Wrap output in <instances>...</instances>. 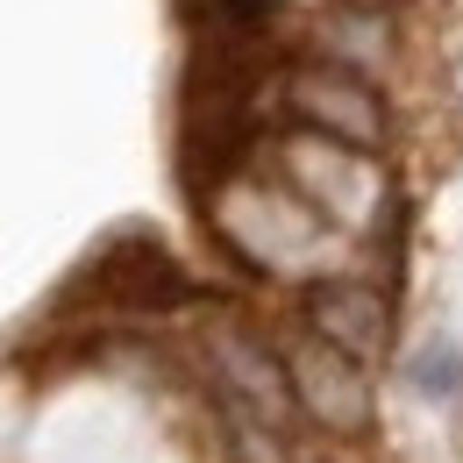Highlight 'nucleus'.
<instances>
[{
  "label": "nucleus",
  "instance_id": "obj_5",
  "mask_svg": "<svg viewBox=\"0 0 463 463\" xmlns=\"http://www.w3.org/2000/svg\"><path fill=\"white\" fill-rule=\"evenodd\" d=\"M307 335L328 349H343L356 371H378L392 356V292L378 279H314L299 292Z\"/></svg>",
  "mask_w": 463,
  "mask_h": 463
},
{
  "label": "nucleus",
  "instance_id": "obj_1",
  "mask_svg": "<svg viewBox=\"0 0 463 463\" xmlns=\"http://www.w3.org/2000/svg\"><path fill=\"white\" fill-rule=\"evenodd\" d=\"M279 128H292V136H321V143H335V150L371 157V150H385L392 115H385V93H378L371 79L299 58V64L279 71Z\"/></svg>",
  "mask_w": 463,
  "mask_h": 463
},
{
  "label": "nucleus",
  "instance_id": "obj_2",
  "mask_svg": "<svg viewBox=\"0 0 463 463\" xmlns=\"http://www.w3.org/2000/svg\"><path fill=\"white\" fill-rule=\"evenodd\" d=\"M71 292H93L108 314H178V307H200V299H207V286H200L150 229L108 235V242L71 271L64 299H71Z\"/></svg>",
  "mask_w": 463,
  "mask_h": 463
},
{
  "label": "nucleus",
  "instance_id": "obj_3",
  "mask_svg": "<svg viewBox=\"0 0 463 463\" xmlns=\"http://www.w3.org/2000/svg\"><path fill=\"white\" fill-rule=\"evenodd\" d=\"M207 385H214L222 420H250V428L292 442L299 413H292V392H286V364H279V349L257 328H242V321H214L207 328Z\"/></svg>",
  "mask_w": 463,
  "mask_h": 463
},
{
  "label": "nucleus",
  "instance_id": "obj_4",
  "mask_svg": "<svg viewBox=\"0 0 463 463\" xmlns=\"http://www.w3.org/2000/svg\"><path fill=\"white\" fill-rule=\"evenodd\" d=\"M279 364H286L292 413L314 420L321 435H335V442H364V435L378 428V385H371V371L349 364L343 349L314 343V335H292V343L279 349Z\"/></svg>",
  "mask_w": 463,
  "mask_h": 463
},
{
  "label": "nucleus",
  "instance_id": "obj_6",
  "mask_svg": "<svg viewBox=\"0 0 463 463\" xmlns=\"http://www.w3.org/2000/svg\"><path fill=\"white\" fill-rule=\"evenodd\" d=\"M406 378H413V392L435 406H463V343L449 335H435V343L413 349V364H406Z\"/></svg>",
  "mask_w": 463,
  "mask_h": 463
}]
</instances>
